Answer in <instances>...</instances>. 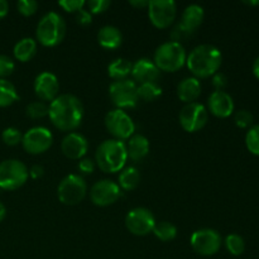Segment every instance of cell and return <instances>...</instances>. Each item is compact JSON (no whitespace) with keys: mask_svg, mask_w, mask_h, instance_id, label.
I'll return each mask as SVG.
<instances>
[{"mask_svg":"<svg viewBox=\"0 0 259 259\" xmlns=\"http://www.w3.org/2000/svg\"><path fill=\"white\" fill-rule=\"evenodd\" d=\"M48 116L57 129L72 132L83 119V105L80 99L71 94L58 95L48 105Z\"/></svg>","mask_w":259,"mask_h":259,"instance_id":"6da1fadb","label":"cell"},{"mask_svg":"<svg viewBox=\"0 0 259 259\" xmlns=\"http://www.w3.org/2000/svg\"><path fill=\"white\" fill-rule=\"evenodd\" d=\"M223 62L222 51L212 45H200L191 51L186 65L194 77L206 78L219 72Z\"/></svg>","mask_w":259,"mask_h":259,"instance_id":"7a4b0ae2","label":"cell"},{"mask_svg":"<svg viewBox=\"0 0 259 259\" xmlns=\"http://www.w3.org/2000/svg\"><path fill=\"white\" fill-rule=\"evenodd\" d=\"M128 161L126 146L123 141L108 139L96 149L95 163L105 174L120 172Z\"/></svg>","mask_w":259,"mask_h":259,"instance_id":"3957f363","label":"cell"},{"mask_svg":"<svg viewBox=\"0 0 259 259\" xmlns=\"http://www.w3.org/2000/svg\"><path fill=\"white\" fill-rule=\"evenodd\" d=\"M66 35V23L58 13L50 12L40 18L35 30L37 40L45 47L58 46Z\"/></svg>","mask_w":259,"mask_h":259,"instance_id":"277c9868","label":"cell"},{"mask_svg":"<svg viewBox=\"0 0 259 259\" xmlns=\"http://www.w3.org/2000/svg\"><path fill=\"white\" fill-rule=\"evenodd\" d=\"M186 50L181 43L166 42L159 46L154 52V65L159 71L176 72L186 63Z\"/></svg>","mask_w":259,"mask_h":259,"instance_id":"5b68a950","label":"cell"},{"mask_svg":"<svg viewBox=\"0 0 259 259\" xmlns=\"http://www.w3.org/2000/svg\"><path fill=\"white\" fill-rule=\"evenodd\" d=\"M29 171L19 159H5L0 163V189L13 191L27 182Z\"/></svg>","mask_w":259,"mask_h":259,"instance_id":"8992f818","label":"cell"},{"mask_svg":"<svg viewBox=\"0 0 259 259\" xmlns=\"http://www.w3.org/2000/svg\"><path fill=\"white\" fill-rule=\"evenodd\" d=\"M86 192H88V185L85 179L80 175H68L62 179L57 187L58 200L63 205L68 206L80 204L85 199Z\"/></svg>","mask_w":259,"mask_h":259,"instance_id":"52a82bcc","label":"cell"},{"mask_svg":"<svg viewBox=\"0 0 259 259\" xmlns=\"http://www.w3.org/2000/svg\"><path fill=\"white\" fill-rule=\"evenodd\" d=\"M109 96L116 109L134 108L138 104V85L133 80L114 81L109 86Z\"/></svg>","mask_w":259,"mask_h":259,"instance_id":"ba28073f","label":"cell"},{"mask_svg":"<svg viewBox=\"0 0 259 259\" xmlns=\"http://www.w3.org/2000/svg\"><path fill=\"white\" fill-rule=\"evenodd\" d=\"M190 244L197 254L210 257L219 252L223 244V239L218 230L204 228V229H199L192 233Z\"/></svg>","mask_w":259,"mask_h":259,"instance_id":"9c48e42d","label":"cell"},{"mask_svg":"<svg viewBox=\"0 0 259 259\" xmlns=\"http://www.w3.org/2000/svg\"><path fill=\"white\" fill-rule=\"evenodd\" d=\"M105 126L114 138L123 142L132 138L134 136V132H136L133 119L120 109H114L106 114Z\"/></svg>","mask_w":259,"mask_h":259,"instance_id":"30bf717a","label":"cell"},{"mask_svg":"<svg viewBox=\"0 0 259 259\" xmlns=\"http://www.w3.org/2000/svg\"><path fill=\"white\" fill-rule=\"evenodd\" d=\"M177 15V5L174 0H152L148 5V17L158 29H166L174 24Z\"/></svg>","mask_w":259,"mask_h":259,"instance_id":"8fae6325","label":"cell"},{"mask_svg":"<svg viewBox=\"0 0 259 259\" xmlns=\"http://www.w3.org/2000/svg\"><path fill=\"white\" fill-rule=\"evenodd\" d=\"M179 119L184 131L189 132V133H195V132L201 131L206 125L209 113L202 104L191 103L186 104L181 109Z\"/></svg>","mask_w":259,"mask_h":259,"instance_id":"7c38bea8","label":"cell"},{"mask_svg":"<svg viewBox=\"0 0 259 259\" xmlns=\"http://www.w3.org/2000/svg\"><path fill=\"white\" fill-rule=\"evenodd\" d=\"M156 219L151 210L146 207H134L126 214L125 227L137 237H144L153 232Z\"/></svg>","mask_w":259,"mask_h":259,"instance_id":"4fadbf2b","label":"cell"},{"mask_svg":"<svg viewBox=\"0 0 259 259\" xmlns=\"http://www.w3.org/2000/svg\"><path fill=\"white\" fill-rule=\"evenodd\" d=\"M53 136L50 129L45 126L30 128L23 136L22 144L25 152L29 154H42L52 147Z\"/></svg>","mask_w":259,"mask_h":259,"instance_id":"5bb4252c","label":"cell"},{"mask_svg":"<svg viewBox=\"0 0 259 259\" xmlns=\"http://www.w3.org/2000/svg\"><path fill=\"white\" fill-rule=\"evenodd\" d=\"M121 196V189L118 184L110 180L95 182L90 189V199L96 206L105 207L113 205Z\"/></svg>","mask_w":259,"mask_h":259,"instance_id":"9a60e30c","label":"cell"},{"mask_svg":"<svg viewBox=\"0 0 259 259\" xmlns=\"http://www.w3.org/2000/svg\"><path fill=\"white\" fill-rule=\"evenodd\" d=\"M58 91H60V82L55 73L45 71L35 77L34 93L43 103L45 101L52 103L58 96Z\"/></svg>","mask_w":259,"mask_h":259,"instance_id":"2e32d148","label":"cell"},{"mask_svg":"<svg viewBox=\"0 0 259 259\" xmlns=\"http://www.w3.org/2000/svg\"><path fill=\"white\" fill-rule=\"evenodd\" d=\"M62 153L70 159H82L88 153L89 142L82 134L68 133L61 143Z\"/></svg>","mask_w":259,"mask_h":259,"instance_id":"e0dca14e","label":"cell"},{"mask_svg":"<svg viewBox=\"0 0 259 259\" xmlns=\"http://www.w3.org/2000/svg\"><path fill=\"white\" fill-rule=\"evenodd\" d=\"M207 106L212 115L217 118H228L234 111V100L232 96L225 91L215 90L207 100Z\"/></svg>","mask_w":259,"mask_h":259,"instance_id":"ac0fdd59","label":"cell"},{"mask_svg":"<svg viewBox=\"0 0 259 259\" xmlns=\"http://www.w3.org/2000/svg\"><path fill=\"white\" fill-rule=\"evenodd\" d=\"M131 75L133 76L134 82L142 85L147 82H156L159 77V70L149 58H139L132 66Z\"/></svg>","mask_w":259,"mask_h":259,"instance_id":"d6986e66","label":"cell"},{"mask_svg":"<svg viewBox=\"0 0 259 259\" xmlns=\"http://www.w3.org/2000/svg\"><path fill=\"white\" fill-rule=\"evenodd\" d=\"M201 94V83L196 77H186L177 86V96L186 104L195 103Z\"/></svg>","mask_w":259,"mask_h":259,"instance_id":"ffe728a7","label":"cell"},{"mask_svg":"<svg viewBox=\"0 0 259 259\" xmlns=\"http://www.w3.org/2000/svg\"><path fill=\"white\" fill-rule=\"evenodd\" d=\"M125 146L128 158H131L134 162L142 161L149 153V141L142 134H136L132 138H129Z\"/></svg>","mask_w":259,"mask_h":259,"instance_id":"44dd1931","label":"cell"},{"mask_svg":"<svg viewBox=\"0 0 259 259\" xmlns=\"http://www.w3.org/2000/svg\"><path fill=\"white\" fill-rule=\"evenodd\" d=\"M99 45L106 50H116L121 46L123 42V34L119 28L114 25H104L98 33Z\"/></svg>","mask_w":259,"mask_h":259,"instance_id":"7402d4cb","label":"cell"},{"mask_svg":"<svg viewBox=\"0 0 259 259\" xmlns=\"http://www.w3.org/2000/svg\"><path fill=\"white\" fill-rule=\"evenodd\" d=\"M205 18L204 8L197 4H191L186 7L181 17V24L190 32L195 33V30L202 24Z\"/></svg>","mask_w":259,"mask_h":259,"instance_id":"603a6c76","label":"cell"},{"mask_svg":"<svg viewBox=\"0 0 259 259\" xmlns=\"http://www.w3.org/2000/svg\"><path fill=\"white\" fill-rule=\"evenodd\" d=\"M14 57L20 62H28L32 60L37 53V42L33 38H22L17 45L14 46Z\"/></svg>","mask_w":259,"mask_h":259,"instance_id":"cb8c5ba5","label":"cell"},{"mask_svg":"<svg viewBox=\"0 0 259 259\" xmlns=\"http://www.w3.org/2000/svg\"><path fill=\"white\" fill-rule=\"evenodd\" d=\"M119 187L125 191H133L138 187L141 182V174L136 167H126L120 171L119 175Z\"/></svg>","mask_w":259,"mask_h":259,"instance_id":"d4e9b609","label":"cell"},{"mask_svg":"<svg viewBox=\"0 0 259 259\" xmlns=\"http://www.w3.org/2000/svg\"><path fill=\"white\" fill-rule=\"evenodd\" d=\"M132 63L125 58H116L108 66V73L114 81L125 80L132 73Z\"/></svg>","mask_w":259,"mask_h":259,"instance_id":"484cf974","label":"cell"},{"mask_svg":"<svg viewBox=\"0 0 259 259\" xmlns=\"http://www.w3.org/2000/svg\"><path fill=\"white\" fill-rule=\"evenodd\" d=\"M19 99L15 86L7 78H0V108H8Z\"/></svg>","mask_w":259,"mask_h":259,"instance_id":"4316f807","label":"cell"},{"mask_svg":"<svg viewBox=\"0 0 259 259\" xmlns=\"http://www.w3.org/2000/svg\"><path fill=\"white\" fill-rule=\"evenodd\" d=\"M152 233L161 242H171V240H174L176 238L177 228L169 222H159L156 223Z\"/></svg>","mask_w":259,"mask_h":259,"instance_id":"83f0119b","label":"cell"},{"mask_svg":"<svg viewBox=\"0 0 259 259\" xmlns=\"http://www.w3.org/2000/svg\"><path fill=\"white\" fill-rule=\"evenodd\" d=\"M161 95L162 88L157 82H147L138 86V99L147 103L156 101L157 99L161 98Z\"/></svg>","mask_w":259,"mask_h":259,"instance_id":"f1b7e54d","label":"cell"},{"mask_svg":"<svg viewBox=\"0 0 259 259\" xmlns=\"http://www.w3.org/2000/svg\"><path fill=\"white\" fill-rule=\"evenodd\" d=\"M225 247L232 255H242L245 250V242L239 234H229L225 238Z\"/></svg>","mask_w":259,"mask_h":259,"instance_id":"f546056e","label":"cell"},{"mask_svg":"<svg viewBox=\"0 0 259 259\" xmlns=\"http://www.w3.org/2000/svg\"><path fill=\"white\" fill-rule=\"evenodd\" d=\"M245 146L252 154L259 156V124L250 126L245 136Z\"/></svg>","mask_w":259,"mask_h":259,"instance_id":"4dcf8cb0","label":"cell"},{"mask_svg":"<svg viewBox=\"0 0 259 259\" xmlns=\"http://www.w3.org/2000/svg\"><path fill=\"white\" fill-rule=\"evenodd\" d=\"M25 113L32 119H42L48 115V105L43 101H33L28 104L25 108Z\"/></svg>","mask_w":259,"mask_h":259,"instance_id":"1f68e13d","label":"cell"},{"mask_svg":"<svg viewBox=\"0 0 259 259\" xmlns=\"http://www.w3.org/2000/svg\"><path fill=\"white\" fill-rule=\"evenodd\" d=\"M2 139H3V142L7 144V146L14 147V146H18L19 143H22L23 134L20 133L19 129L9 126V128H7L3 131Z\"/></svg>","mask_w":259,"mask_h":259,"instance_id":"d6a6232c","label":"cell"},{"mask_svg":"<svg viewBox=\"0 0 259 259\" xmlns=\"http://www.w3.org/2000/svg\"><path fill=\"white\" fill-rule=\"evenodd\" d=\"M192 34H194V33L190 32V30L186 29V28H185L181 23H179V24L175 25L174 29L171 30V34H169V37H171V42L181 43L182 40L189 39Z\"/></svg>","mask_w":259,"mask_h":259,"instance_id":"836d02e7","label":"cell"},{"mask_svg":"<svg viewBox=\"0 0 259 259\" xmlns=\"http://www.w3.org/2000/svg\"><path fill=\"white\" fill-rule=\"evenodd\" d=\"M18 12L24 17H32L38 10V3L34 0H19L17 3Z\"/></svg>","mask_w":259,"mask_h":259,"instance_id":"e575fe53","label":"cell"},{"mask_svg":"<svg viewBox=\"0 0 259 259\" xmlns=\"http://www.w3.org/2000/svg\"><path fill=\"white\" fill-rule=\"evenodd\" d=\"M14 61L5 55H0V78H5L10 76L14 71Z\"/></svg>","mask_w":259,"mask_h":259,"instance_id":"d590c367","label":"cell"},{"mask_svg":"<svg viewBox=\"0 0 259 259\" xmlns=\"http://www.w3.org/2000/svg\"><path fill=\"white\" fill-rule=\"evenodd\" d=\"M234 120L239 128H249L253 124V115L248 110H239L235 114Z\"/></svg>","mask_w":259,"mask_h":259,"instance_id":"8d00e7d4","label":"cell"},{"mask_svg":"<svg viewBox=\"0 0 259 259\" xmlns=\"http://www.w3.org/2000/svg\"><path fill=\"white\" fill-rule=\"evenodd\" d=\"M58 5L67 13H77L81 9H83L86 2H83V0H61V2H58Z\"/></svg>","mask_w":259,"mask_h":259,"instance_id":"74e56055","label":"cell"},{"mask_svg":"<svg viewBox=\"0 0 259 259\" xmlns=\"http://www.w3.org/2000/svg\"><path fill=\"white\" fill-rule=\"evenodd\" d=\"M89 7V12L91 14H100V13L106 12L110 8L111 2L110 0H91V2L86 3Z\"/></svg>","mask_w":259,"mask_h":259,"instance_id":"f35d334b","label":"cell"},{"mask_svg":"<svg viewBox=\"0 0 259 259\" xmlns=\"http://www.w3.org/2000/svg\"><path fill=\"white\" fill-rule=\"evenodd\" d=\"M78 171L82 172L83 175H90L95 171L96 163L91 158H82L78 162Z\"/></svg>","mask_w":259,"mask_h":259,"instance_id":"ab89813d","label":"cell"},{"mask_svg":"<svg viewBox=\"0 0 259 259\" xmlns=\"http://www.w3.org/2000/svg\"><path fill=\"white\" fill-rule=\"evenodd\" d=\"M76 22L82 27H88L93 22V14L89 10L81 9L80 12L76 13Z\"/></svg>","mask_w":259,"mask_h":259,"instance_id":"60d3db41","label":"cell"},{"mask_svg":"<svg viewBox=\"0 0 259 259\" xmlns=\"http://www.w3.org/2000/svg\"><path fill=\"white\" fill-rule=\"evenodd\" d=\"M212 85L217 91H224V88L228 85V78L224 73L217 72L212 76Z\"/></svg>","mask_w":259,"mask_h":259,"instance_id":"b9f144b4","label":"cell"},{"mask_svg":"<svg viewBox=\"0 0 259 259\" xmlns=\"http://www.w3.org/2000/svg\"><path fill=\"white\" fill-rule=\"evenodd\" d=\"M45 175V168H43L40 164H34V166L30 167L29 169V176L32 177V179L37 180V179H40V177Z\"/></svg>","mask_w":259,"mask_h":259,"instance_id":"7bdbcfd3","label":"cell"},{"mask_svg":"<svg viewBox=\"0 0 259 259\" xmlns=\"http://www.w3.org/2000/svg\"><path fill=\"white\" fill-rule=\"evenodd\" d=\"M8 13H9V4L5 0H0V19L7 17Z\"/></svg>","mask_w":259,"mask_h":259,"instance_id":"ee69618b","label":"cell"},{"mask_svg":"<svg viewBox=\"0 0 259 259\" xmlns=\"http://www.w3.org/2000/svg\"><path fill=\"white\" fill-rule=\"evenodd\" d=\"M129 4L136 8H139V9H143V8H148L149 2L148 0H131Z\"/></svg>","mask_w":259,"mask_h":259,"instance_id":"f6af8a7d","label":"cell"},{"mask_svg":"<svg viewBox=\"0 0 259 259\" xmlns=\"http://www.w3.org/2000/svg\"><path fill=\"white\" fill-rule=\"evenodd\" d=\"M253 73H254L255 77L259 80V56L255 58L254 63H253Z\"/></svg>","mask_w":259,"mask_h":259,"instance_id":"bcb514c9","label":"cell"},{"mask_svg":"<svg viewBox=\"0 0 259 259\" xmlns=\"http://www.w3.org/2000/svg\"><path fill=\"white\" fill-rule=\"evenodd\" d=\"M5 217H7V207H5V205L0 201V223L5 219Z\"/></svg>","mask_w":259,"mask_h":259,"instance_id":"7dc6e473","label":"cell"},{"mask_svg":"<svg viewBox=\"0 0 259 259\" xmlns=\"http://www.w3.org/2000/svg\"><path fill=\"white\" fill-rule=\"evenodd\" d=\"M244 4H247V5H259V0H258V2H244Z\"/></svg>","mask_w":259,"mask_h":259,"instance_id":"c3c4849f","label":"cell"}]
</instances>
